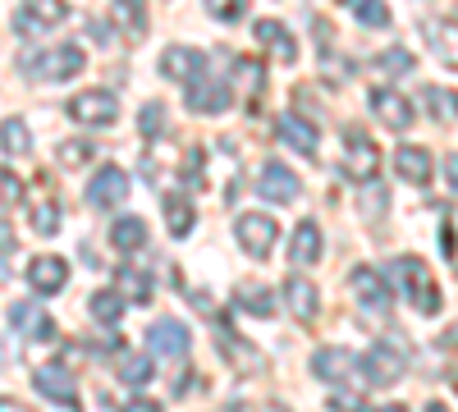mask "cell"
I'll list each match as a JSON object with an SVG mask.
<instances>
[{
  "label": "cell",
  "mask_w": 458,
  "mask_h": 412,
  "mask_svg": "<svg viewBox=\"0 0 458 412\" xmlns=\"http://www.w3.org/2000/svg\"><path fill=\"white\" fill-rule=\"evenodd\" d=\"M353 371H358V357L349 349H317L312 353V376H321V381H344Z\"/></svg>",
  "instance_id": "cell-22"
},
{
  "label": "cell",
  "mask_w": 458,
  "mask_h": 412,
  "mask_svg": "<svg viewBox=\"0 0 458 412\" xmlns=\"http://www.w3.org/2000/svg\"><path fill=\"white\" fill-rule=\"evenodd\" d=\"M64 14H69V10L55 5V0H32V5H19L14 32H19V37H42V32H51Z\"/></svg>",
  "instance_id": "cell-9"
},
{
  "label": "cell",
  "mask_w": 458,
  "mask_h": 412,
  "mask_svg": "<svg viewBox=\"0 0 458 412\" xmlns=\"http://www.w3.org/2000/svg\"><path fill=\"white\" fill-rule=\"evenodd\" d=\"M257 42H266V51H271L280 64H293L298 60V42H293V32L276 19H257Z\"/></svg>",
  "instance_id": "cell-20"
},
{
  "label": "cell",
  "mask_w": 458,
  "mask_h": 412,
  "mask_svg": "<svg viewBox=\"0 0 458 412\" xmlns=\"http://www.w3.org/2000/svg\"><path fill=\"white\" fill-rule=\"evenodd\" d=\"M376 64L386 69V73H408V69H412V55H408L403 46H394V51H386V55H380Z\"/></svg>",
  "instance_id": "cell-39"
},
{
  "label": "cell",
  "mask_w": 458,
  "mask_h": 412,
  "mask_svg": "<svg viewBox=\"0 0 458 412\" xmlns=\"http://www.w3.org/2000/svg\"><path fill=\"white\" fill-rule=\"evenodd\" d=\"M330 408H335V412H367V403H362L358 394H335Z\"/></svg>",
  "instance_id": "cell-43"
},
{
  "label": "cell",
  "mask_w": 458,
  "mask_h": 412,
  "mask_svg": "<svg viewBox=\"0 0 458 412\" xmlns=\"http://www.w3.org/2000/svg\"><path fill=\"white\" fill-rule=\"evenodd\" d=\"M358 366H362V376H367L371 385H394V381L403 376V357H399L394 349H386V344H371V349L358 357Z\"/></svg>",
  "instance_id": "cell-10"
},
{
  "label": "cell",
  "mask_w": 458,
  "mask_h": 412,
  "mask_svg": "<svg viewBox=\"0 0 458 412\" xmlns=\"http://www.w3.org/2000/svg\"><path fill=\"white\" fill-rule=\"evenodd\" d=\"M422 101L436 120H458V92L449 88H422Z\"/></svg>",
  "instance_id": "cell-31"
},
{
  "label": "cell",
  "mask_w": 458,
  "mask_h": 412,
  "mask_svg": "<svg viewBox=\"0 0 458 412\" xmlns=\"http://www.w3.org/2000/svg\"><path fill=\"white\" fill-rule=\"evenodd\" d=\"M380 412H408V408L403 403H390V408H380Z\"/></svg>",
  "instance_id": "cell-49"
},
{
  "label": "cell",
  "mask_w": 458,
  "mask_h": 412,
  "mask_svg": "<svg viewBox=\"0 0 458 412\" xmlns=\"http://www.w3.org/2000/svg\"><path fill=\"white\" fill-rule=\"evenodd\" d=\"M427 32H431V42H436V55L449 69H458V23L440 19V23H427Z\"/></svg>",
  "instance_id": "cell-28"
},
{
  "label": "cell",
  "mask_w": 458,
  "mask_h": 412,
  "mask_svg": "<svg viewBox=\"0 0 458 412\" xmlns=\"http://www.w3.org/2000/svg\"><path fill=\"white\" fill-rule=\"evenodd\" d=\"M276 138H280L284 147H293V152H302V156H317V147H321L317 124H308L302 115H280V120H276Z\"/></svg>",
  "instance_id": "cell-13"
},
{
  "label": "cell",
  "mask_w": 458,
  "mask_h": 412,
  "mask_svg": "<svg viewBox=\"0 0 458 412\" xmlns=\"http://www.w3.org/2000/svg\"><path fill=\"white\" fill-rule=\"evenodd\" d=\"M376 170H380L376 142H371L362 129H349V133H344V174H349L353 183H371Z\"/></svg>",
  "instance_id": "cell-3"
},
{
  "label": "cell",
  "mask_w": 458,
  "mask_h": 412,
  "mask_svg": "<svg viewBox=\"0 0 458 412\" xmlns=\"http://www.w3.org/2000/svg\"><path fill=\"white\" fill-rule=\"evenodd\" d=\"M183 101H188L193 115H220V110L229 105V88L220 79H198V83H188Z\"/></svg>",
  "instance_id": "cell-15"
},
{
  "label": "cell",
  "mask_w": 458,
  "mask_h": 412,
  "mask_svg": "<svg viewBox=\"0 0 458 412\" xmlns=\"http://www.w3.org/2000/svg\"><path fill=\"white\" fill-rule=\"evenodd\" d=\"M280 298H284V307L293 312V321L312 325V316H317V289H312V280L289 275V280L280 284Z\"/></svg>",
  "instance_id": "cell-17"
},
{
  "label": "cell",
  "mask_w": 458,
  "mask_h": 412,
  "mask_svg": "<svg viewBox=\"0 0 458 412\" xmlns=\"http://www.w3.org/2000/svg\"><path fill=\"white\" fill-rule=\"evenodd\" d=\"M371 110H376V115L386 120L394 133L412 129V101H408V97H399L394 88H380V92H371Z\"/></svg>",
  "instance_id": "cell-18"
},
{
  "label": "cell",
  "mask_w": 458,
  "mask_h": 412,
  "mask_svg": "<svg viewBox=\"0 0 458 412\" xmlns=\"http://www.w3.org/2000/svg\"><path fill=\"white\" fill-rule=\"evenodd\" d=\"M289 256H293V266H312V261L321 256V224L317 220H302L298 230H293Z\"/></svg>",
  "instance_id": "cell-23"
},
{
  "label": "cell",
  "mask_w": 458,
  "mask_h": 412,
  "mask_svg": "<svg viewBox=\"0 0 458 412\" xmlns=\"http://www.w3.org/2000/svg\"><path fill=\"white\" fill-rule=\"evenodd\" d=\"M120 284H124V293L133 298V303H151V280L142 275V271H120ZM129 298H124V303H129Z\"/></svg>",
  "instance_id": "cell-36"
},
{
  "label": "cell",
  "mask_w": 458,
  "mask_h": 412,
  "mask_svg": "<svg viewBox=\"0 0 458 412\" xmlns=\"http://www.w3.org/2000/svg\"><path fill=\"white\" fill-rule=\"evenodd\" d=\"M445 174H449V183H454V189H458V152L445 161Z\"/></svg>",
  "instance_id": "cell-45"
},
{
  "label": "cell",
  "mask_w": 458,
  "mask_h": 412,
  "mask_svg": "<svg viewBox=\"0 0 458 412\" xmlns=\"http://www.w3.org/2000/svg\"><path fill=\"white\" fill-rule=\"evenodd\" d=\"M19 198H23V183H19V174L0 170V206H19Z\"/></svg>",
  "instance_id": "cell-38"
},
{
  "label": "cell",
  "mask_w": 458,
  "mask_h": 412,
  "mask_svg": "<svg viewBox=\"0 0 458 412\" xmlns=\"http://www.w3.org/2000/svg\"><path fill=\"white\" fill-rule=\"evenodd\" d=\"M120 412H165V408H161L157 399H129V403H124Z\"/></svg>",
  "instance_id": "cell-44"
},
{
  "label": "cell",
  "mask_w": 458,
  "mask_h": 412,
  "mask_svg": "<svg viewBox=\"0 0 458 412\" xmlns=\"http://www.w3.org/2000/svg\"><path fill=\"white\" fill-rule=\"evenodd\" d=\"M0 147H5L10 156H28V152H32L28 124H23V120H5V124H0Z\"/></svg>",
  "instance_id": "cell-30"
},
{
  "label": "cell",
  "mask_w": 458,
  "mask_h": 412,
  "mask_svg": "<svg viewBox=\"0 0 458 412\" xmlns=\"http://www.w3.org/2000/svg\"><path fill=\"white\" fill-rule=\"evenodd\" d=\"M165 129V105L161 101H147L142 105V133H161Z\"/></svg>",
  "instance_id": "cell-40"
},
{
  "label": "cell",
  "mask_w": 458,
  "mask_h": 412,
  "mask_svg": "<svg viewBox=\"0 0 458 412\" xmlns=\"http://www.w3.org/2000/svg\"><path fill=\"white\" fill-rule=\"evenodd\" d=\"M239 307L252 312V316H276V293L271 289H261V284H239Z\"/></svg>",
  "instance_id": "cell-29"
},
{
  "label": "cell",
  "mask_w": 458,
  "mask_h": 412,
  "mask_svg": "<svg viewBox=\"0 0 458 412\" xmlns=\"http://www.w3.org/2000/svg\"><path fill=\"white\" fill-rule=\"evenodd\" d=\"M202 64L207 60L193 46H165V55H161V73H165V79H174V83H198Z\"/></svg>",
  "instance_id": "cell-19"
},
{
  "label": "cell",
  "mask_w": 458,
  "mask_h": 412,
  "mask_svg": "<svg viewBox=\"0 0 458 412\" xmlns=\"http://www.w3.org/2000/svg\"><path fill=\"white\" fill-rule=\"evenodd\" d=\"M28 224H32V230L42 234V239H47V234H55V230H60V202H55V198H42V202L32 206Z\"/></svg>",
  "instance_id": "cell-32"
},
{
  "label": "cell",
  "mask_w": 458,
  "mask_h": 412,
  "mask_svg": "<svg viewBox=\"0 0 458 412\" xmlns=\"http://www.w3.org/2000/svg\"><path fill=\"white\" fill-rule=\"evenodd\" d=\"M83 46H55V51H42V55H28L23 60V73H32V79H47V83H60V79H73V73L83 69Z\"/></svg>",
  "instance_id": "cell-2"
},
{
  "label": "cell",
  "mask_w": 458,
  "mask_h": 412,
  "mask_svg": "<svg viewBox=\"0 0 458 412\" xmlns=\"http://www.w3.org/2000/svg\"><path fill=\"white\" fill-rule=\"evenodd\" d=\"M353 14H358V23H367V28H386V23H390V10L380 5V0H353Z\"/></svg>",
  "instance_id": "cell-37"
},
{
  "label": "cell",
  "mask_w": 458,
  "mask_h": 412,
  "mask_svg": "<svg viewBox=\"0 0 458 412\" xmlns=\"http://www.w3.org/2000/svg\"><path fill=\"white\" fill-rule=\"evenodd\" d=\"M390 275L403 284V293H408V303L422 312V316H436L440 312V289H436V280H431V271L422 266L417 256H394V266H390Z\"/></svg>",
  "instance_id": "cell-1"
},
{
  "label": "cell",
  "mask_w": 458,
  "mask_h": 412,
  "mask_svg": "<svg viewBox=\"0 0 458 412\" xmlns=\"http://www.w3.org/2000/svg\"><path fill=\"white\" fill-rule=\"evenodd\" d=\"M239 73H243L248 97H257V92H261V64H257V60H239Z\"/></svg>",
  "instance_id": "cell-41"
},
{
  "label": "cell",
  "mask_w": 458,
  "mask_h": 412,
  "mask_svg": "<svg viewBox=\"0 0 458 412\" xmlns=\"http://www.w3.org/2000/svg\"><path fill=\"white\" fill-rule=\"evenodd\" d=\"M110 14H114V23H120V28H129V37H133V42H138V37L147 32V14H142V5H114Z\"/></svg>",
  "instance_id": "cell-35"
},
{
  "label": "cell",
  "mask_w": 458,
  "mask_h": 412,
  "mask_svg": "<svg viewBox=\"0 0 458 412\" xmlns=\"http://www.w3.org/2000/svg\"><path fill=\"white\" fill-rule=\"evenodd\" d=\"M124 293L120 289H97L92 298H88V312H92V321H101V325H114L124 316Z\"/></svg>",
  "instance_id": "cell-25"
},
{
  "label": "cell",
  "mask_w": 458,
  "mask_h": 412,
  "mask_svg": "<svg viewBox=\"0 0 458 412\" xmlns=\"http://www.w3.org/2000/svg\"><path fill=\"white\" fill-rule=\"evenodd\" d=\"M10 243H14V234H10V224L0 220V248H10Z\"/></svg>",
  "instance_id": "cell-46"
},
{
  "label": "cell",
  "mask_w": 458,
  "mask_h": 412,
  "mask_svg": "<svg viewBox=\"0 0 458 412\" xmlns=\"http://www.w3.org/2000/svg\"><path fill=\"white\" fill-rule=\"evenodd\" d=\"M10 325L19 334H28V340H55V321L47 307H37V303H14L10 307Z\"/></svg>",
  "instance_id": "cell-16"
},
{
  "label": "cell",
  "mask_w": 458,
  "mask_h": 412,
  "mask_svg": "<svg viewBox=\"0 0 458 412\" xmlns=\"http://www.w3.org/2000/svg\"><path fill=\"white\" fill-rule=\"evenodd\" d=\"M216 344L225 349V357H229V362H234V366H243V371H261V366H266V357H261L252 344H243V340L234 344V334H229L225 325L216 330Z\"/></svg>",
  "instance_id": "cell-26"
},
{
  "label": "cell",
  "mask_w": 458,
  "mask_h": 412,
  "mask_svg": "<svg viewBox=\"0 0 458 412\" xmlns=\"http://www.w3.org/2000/svg\"><path fill=\"white\" fill-rule=\"evenodd\" d=\"M124 198H129V174H124L120 165H101V170L92 174L88 202H92L97 211H110V206H120Z\"/></svg>",
  "instance_id": "cell-8"
},
{
  "label": "cell",
  "mask_w": 458,
  "mask_h": 412,
  "mask_svg": "<svg viewBox=\"0 0 458 412\" xmlns=\"http://www.w3.org/2000/svg\"><path fill=\"white\" fill-rule=\"evenodd\" d=\"M394 170H399L408 183H417V189H427L431 174H436L427 147H399V152H394Z\"/></svg>",
  "instance_id": "cell-21"
},
{
  "label": "cell",
  "mask_w": 458,
  "mask_h": 412,
  "mask_svg": "<svg viewBox=\"0 0 458 412\" xmlns=\"http://www.w3.org/2000/svg\"><path fill=\"white\" fill-rule=\"evenodd\" d=\"M120 381L133 385V390H142V385L151 381V362L138 357V353H124V357H120Z\"/></svg>",
  "instance_id": "cell-34"
},
{
  "label": "cell",
  "mask_w": 458,
  "mask_h": 412,
  "mask_svg": "<svg viewBox=\"0 0 458 412\" xmlns=\"http://www.w3.org/2000/svg\"><path fill=\"white\" fill-rule=\"evenodd\" d=\"M427 412H449V408L445 403H427Z\"/></svg>",
  "instance_id": "cell-50"
},
{
  "label": "cell",
  "mask_w": 458,
  "mask_h": 412,
  "mask_svg": "<svg viewBox=\"0 0 458 412\" xmlns=\"http://www.w3.org/2000/svg\"><path fill=\"white\" fill-rule=\"evenodd\" d=\"M110 243L120 248V252H138V248H147V224L138 220V215H120L110 224Z\"/></svg>",
  "instance_id": "cell-27"
},
{
  "label": "cell",
  "mask_w": 458,
  "mask_h": 412,
  "mask_svg": "<svg viewBox=\"0 0 458 412\" xmlns=\"http://www.w3.org/2000/svg\"><path fill=\"white\" fill-rule=\"evenodd\" d=\"M147 349L157 353V357H165V362H183L188 349H193V334H188L183 321L165 316V321H157V325L147 330Z\"/></svg>",
  "instance_id": "cell-4"
},
{
  "label": "cell",
  "mask_w": 458,
  "mask_h": 412,
  "mask_svg": "<svg viewBox=\"0 0 458 412\" xmlns=\"http://www.w3.org/2000/svg\"><path fill=\"white\" fill-rule=\"evenodd\" d=\"M248 5H239V0H211V14L216 19H243Z\"/></svg>",
  "instance_id": "cell-42"
},
{
  "label": "cell",
  "mask_w": 458,
  "mask_h": 412,
  "mask_svg": "<svg viewBox=\"0 0 458 412\" xmlns=\"http://www.w3.org/2000/svg\"><path fill=\"white\" fill-rule=\"evenodd\" d=\"M257 193H261L266 202H276V206H289V202H298L302 183H298V174H293L289 165L266 161V165H261V179H257Z\"/></svg>",
  "instance_id": "cell-7"
},
{
  "label": "cell",
  "mask_w": 458,
  "mask_h": 412,
  "mask_svg": "<svg viewBox=\"0 0 458 412\" xmlns=\"http://www.w3.org/2000/svg\"><path fill=\"white\" fill-rule=\"evenodd\" d=\"M0 412H23L19 403H10V399H0Z\"/></svg>",
  "instance_id": "cell-48"
},
{
  "label": "cell",
  "mask_w": 458,
  "mask_h": 412,
  "mask_svg": "<svg viewBox=\"0 0 458 412\" xmlns=\"http://www.w3.org/2000/svg\"><path fill=\"white\" fill-rule=\"evenodd\" d=\"M261 412H284V408H280V403H271V408H261Z\"/></svg>",
  "instance_id": "cell-51"
},
{
  "label": "cell",
  "mask_w": 458,
  "mask_h": 412,
  "mask_svg": "<svg viewBox=\"0 0 458 412\" xmlns=\"http://www.w3.org/2000/svg\"><path fill=\"white\" fill-rule=\"evenodd\" d=\"M161 211H165V224H170V234L174 239H188V234H193V202H188L183 193H165L161 198Z\"/></svg>",
  "instance_id": "cell-24"
},
{
  "label": "cell",
  "mask_w": 458,
  "mask_h": 412,
  "mask_svg": "<svg viewBox=\"0 0 458 412\" xmlns=\"http://www.w3.org/2000/svg\"><path fill=\"white\" fill-rule=\"evenodd\" d=\"M69 115L79 120V124L106 129V124L120 120V101H114V92H106V88H92V92H79V97L69 101Z\"/></svg>",
  "instance_id": "cell-5"
},
{
  "label": "cell",
  "mask_w": 458,
  "mask_h": 412,
  "mask_svg": "<svg viewBox=\"0 0 458 412\" xmlns=\"http://www.w3.org/2000/svg\"><path fill=\"white\" fill-rule=\"evenodd\" d=\"M28 284L37 293H60L69 284V261L64 256H32L28 261Z\"/></svg>",
  "instance_id": "cell-14"
},
{
  "label": "cell",
  "mask_w": 458,
  "mask_h": 412,
  "mask_svg": "<svg viewBox=\"0 0 458 412\" xmlns=\"http://www.w3.org/2000/svg\"><path fill=\"white\" fill-rule=\"evenodd\" d=\"M92 152H97L92 142L69 138V142H60V147H55V161H60L64 170H79V165H88V161H92Z\"/></svg>",
  "instance_id": "cell-33"
},
{
  "label": "cell",
  "mask_w": 458,
  "mask_h": 412,
  "mask_svg": "<svg viewBox=\"0 0 458 412\" xmlns=\"http://www.w3.org/2000/svg\"><path fill=\"white\" fill-rule=\"evenodd\" d=\"M445 344H458V325H449V330H445Z\"/></svg>",
  "instance_id": "cell-47"
},
{
  "label": "cell",
  "mask_w": 458,
  "mask_h": 412,
  "mask_svg": "<svg viewBox=\"0 0 458 412\" xmlns=\"http://www.w3.org/2000/svg\"><path fill=\"white\" fill-rule=\"evenodd\" d=\"M32 385H37V394H47V399H55V403H64V408H79V385H73V376L64 366H37L32 371Z\"/></svg>",
  "instance_id": "cell-11"
},
{
  "label": "cell",
  "mask_w": 458,
  "mask_h": 412,
  "mask_svg": "<svg viewBox=\"0 0 458 412\" xmlns=\"http://www.w3.org/2000/svg\"><path fill=\"white\" fill-rule=\"evenodd\" d=\"M349 289H353L358 303L371 307V312L390 307V284H386V275L371 271V266H353V271H349Z\"/></svg>",
  "instance_id": "cell-12"
},
{
  "label": "cell",
  "mask_w": 458,
  "mask_h": 412,
  "mask_svg": "<svg viewBox=\"0 0 458 412\" xmlns=\"http://www.w3.org/2000/svg\"><path fill=\"white\" fill-rule=\"evenodd\" d=\"M234 234H239V248H243L248 256H266V252L276 248L280 224H276L271 215H261V211H248V215H239Z\"/></svg>",
  "instance_id": "cell-6"
}]
</instances>
